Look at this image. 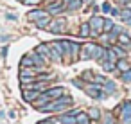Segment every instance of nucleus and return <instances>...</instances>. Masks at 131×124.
<instances>
[{
  "instance_id": "1",
  "label": "nucleus",
  "mask_w": 131,
  "mask_h": 124,
  "mask_svg": "<svg viewBox=\"0 0 131 124\" xmlns=\"http://www.w3.org/2000/svg\"><path fill=\"white\" fill-rule=\"evenodd\" d=\"M95 43H84L81 45V50H79V59H93V52H95Z\"/></svg>"
},
{
  "instance_id": "2",
  "label": "nucleus",
  "mask_w": 131,
  "mask_h": 124,
  "mask_svg": "<svg viewBox=\"0 0 131 124\" xmlns=\"http://www.w3.org/2000/svg\"><path fill=\"white\" fill-rule=\"evenodd\" d=\"M102 20H104L102 16H92L90 18L88 24H90V29H92V34L93 36H99L102 33Z\"/></svg>"
},
{
  "instance_id": "3",
  "label": "nucleus",
  "mask_w": 131,
  "mask_h": 124,
  "mask_svg": "<svg viewBox=\"0 0 131 124\" xmlns=\"http://www.w3.org/2000/svg\"><path fill=\"white\" fill-rule=\"evenodd\" d=\"M79 113V110H72V111H63V115L61 117H58L56 119V122L58 124H75V115Z\"/></svg>"
},
{
  "instance_id": "4",
  "label": "nucleus",
  "mask_w": 131,
  "mask_h": 124,
  "mask_svg": "<svg viewBox=\"0 0 131 124\" xmlns=\"http://www.w3.org/2000/svg\"><path fill=\"white\" fill-rule=\"evenodd\" d=\"M47 29H49L52 34H59V33H63V31H65V22H63L61 18L50 20V22H49V25H47Z\"/></svg>"
},
{
  "instance_id": "5",
  "label": "nucleus",
  "mask_w": 131,
  "mask_h": 124,
  "mask_svg": "<svg viewBox=\"0 0 131 124\" xmlns=\"http://www.w3.org/2000/svg\"><path fill=\"white\" fill-rule=\"evenodd\" d=\"M65 9H67V6L61 2V0H59V2H52V4L47 6V13H49V15H59V13H63Z\"/></svg>"
},
{
  "instance_id": "6",
  "label": "nucleus",
  "mask_w": 131,
  "mask_h": 124,
  "mask_svg": "<svg viewBox=\"0 0 131 124\" xmlns=\"http://www.w3.org/2000/svg\"><path fill=\"white\" fill-rule=\"evenodd\" d=\"M43 94H45L49 99H58V97H61V95L65 94V88H63V86H52V88H47Z\"/></svg>"
},
{
  "instance_id": "7",
  "label": "nucleus",
  "mask_w": 131,
  "mask_h": 124,
  "mask_svg": "<svg viewBox=\"0 0 131 124\" xmlns=\"http://www.w3.org/2000/svg\"><path fill=\"white\" fill-rule=\"evenodd\" d=\"M40 94L41 92H38V90H32V88H24V92H22V95H24V99L27 101V102H34L38 97H40Z\"/></svg>"
},
{
  "instance_id": "8",
  "label": "nucleus",
  "mask_w": 131,
  "mask_h": 124,
  "mask_svg": "<svg viewBox=\"0 0 131 124\" xmlns=\"http://www.w3.org/2000/svg\"><path fill=\"white\" fill-rule=\"evenodd\" d=\"M29 58H31V61H32V67H36V68H41V67L47 63V61H45V58H43V56H40L36 50H34V52H31V54H29Z\"/></svg>"
},
{
  "instance_id": "9",
  "label": "nucleus",
  "mask_w": 131,
  "mask_h": 124,
  "mask_svg": "<svg viewBox=\"0 0 131 124\" xmlns=\"http://www.w3.org/2000/svg\"><path fill=\"white\" fill-rule=\"evenodd\" d=\"M102 92H104L106 95H111V94H115V92H117V85H115L113 81L106 79V81L102 83Z\"/></svg>"
},
{
  "instance_id": "10",
  "label": "nucleus",
  "mask_w": 131,
  "mask_h": 124,
  "mask_svg": "<svg viewBox=\"0 0 131 124\" xmlns=\"http://www.w3.org/2000/svg\"><path fill=\"white\" fill-rule=\"evenodd\" d=\"M117 42H118V45H122L124 49H129V47H131V36L126 34V33H120V34L117 36Z\"/></svg>"
},
{
  "instance_id": "11",
  "label": "nucleus",
  "mask_w": 131,
  "mask_h": 124,
  "mask_svg": "<svg viewBox=\"0 0 131 124\" xmlns=\"http://www.w3.org/2000/svg\"><path fill=\"white\" fill-rule=\"evenodd\" d=\"M49 13L47 11H43V9H32L27 16H29V20L31 22H36V20H40V18H43V16H47Z\"/></svg>"
},
{
  "instance_id": "12",
  "label": "nucleus",
  "mask_w": 131,
  "mask_h": 124,
  "mask_svg": "<svg viewBox=\"0 0 131 124\" xmlns=\"http://www.w3.org/2000/svg\"><path fill=\"white\" fill-rule=\"evenodd\" d=\"M36 52L40 54V56H43L45 58V61L50 58V45H45V43H41V45H38L36 47Z\"/></svg>"
},
{
  "instance_id": "13",
  "label": "nucleus",
  "mask_w": 131,
  "mask_h": 124,
  "mask_svg": "<svg viewBox=\"0 0 131 124\" xmlns=\"http://www.w3.org/2000/svg\"><path fill=\"white\" fill-rule=\"evenodd\" d=\"M126 117H131V101H126L120 106V119H126Z\"/></svg>"
},
{
  "instance_id": "14",
  "label": "nucleus",
  "mask_w": 131,
  "mask_h": 124,
  "mask_svg": "<svg viewBox=\"0 0 131 124\" xmlns=\"http://www.w3.org/2000/svg\"><path fill=\"white\" fill-rule=\"evenodd\" d=\"M79 50H81V45L75 43V42H70V58L72 59L79 58Z\"/></svg>"
},
{
  "instance_id": "15",
  "label": "nucleus",
  "mask_w": 131,
  "mask_h": 124,
  "mask_svg": "<svg viewBox=\"0 0 131 124\" xmlns=\"http://www.w3.org/2000/svg\"><path fill=\"white\" fill-rule=\"evenodd\" d=\"M90 122V117H88V113H84V111H79L77 115H75V124H88Z\"/></svg>"
},
{
  "instance_id": "16",
  "label": "nucleus",
  "mask_w": 131,
  "mask_h": 124,
  "mask_svg": "<svg viewBox=\"0 0 131 124\" xmlns=\"http://www.w3.org/2000/svg\"><path fill=\"white\" fill-rule=\"evenodd\" d=\"M49 22H50V16L47 15V16H43V18H40V20H36L34 24H36V27H38V29H47V25H49Z\"/></svg>"
},
{
  "instance_id": "17",
  "label": "nucleus",
  "mask_w": 131,
  "mask_h": 124,
  "mask_svg": "<svg viewBox=\"0 0 131 124\" xmlns=\"http://www.w3.org/2000/svg\"><path fill=\"white\" fill-rule=\"evenodd\" d=\"M92 34V29H90V24H83L81 29H79V36L81 38H88Z\"/></svg>"
},
{
  "instance_id": "18",
  "label": "nucleus",
  "mask_w": 131,
  "mask_h": 124,
  "mask_svg": "<svg viewBox=\"0 0 131 124\" xmlns=\"http://www.w3.org/2000/svg\"><path fill=\"white\" fill-rule=\"evenodd\" d=\"M111 49H113V52L117 54V58H126V56H127V52H126V49H124L122 45H118V43H117V45H113Z\"/></svg>"
},
{
  "instance_id": "19",
  "label": "nucleus",
  "mask_w": 131,
  "mask_h": 124,
  "mask_svg": "<svg viewBox=\"0 0 131 124\" xmlns=\"http://www.w3.org/2000/svg\"><path fill=\"white\" fill-rule=\"evenodd\" d=\"M81 4H83V0H70L67 4V11H75L81 7Z\"/></svg>"
},
{
  "instance_id": "20",
  "label": "nucleus",
  "mask_w": 131,
  "mask_h": 124,
  "mask_svg": "<svg viewBox=\"0 0 131 124\" xmlns=\"http://www.w3.org/2000/svg\"><path fill=\"white\" fill-rule=\"evenodd\" d=\"M115 67L120 70V72H124V70H127L129 68V65H127V61H126V58H120V59H117V63H115Z\"/></svg>"
},
{
  "instance_id": "21",
  "label": "nucleus",
  "mask_w": 131,
  "mask_h": 124,
  "mask_svg": "<svg viewBox=\"0 0 131 124\" xmlns=\"http://www.w3.org/2000/svg\"><path fill=\"white\" fill-rule=\"evenodd\" d=\"M113 25H115L113 20H110V18H104V20H102V31H104V33H110V31L113 29Z\"/></svg>"
},
{
  "instance_id": "22",
  "label": "nucleus",
  "mask_w": 131,
  "mask_h": 124,
  "mask_svg": "<svg viewBox=\"0 0 131 124\" xmlns=\"http://www.w3.org/2000/svg\"><path fill=\"white\" fill-rule=\"evenodd\" d=\"M61 45H63V58L70 56V40H61Z\"/></svg>"
},
{
  "instance_id": "23",
  "label": "nucleus",
  "mask_w": 131,
  "mask_h": 124,
  "mask_svg": "<svg viewBox=\"0 0 131 124\" xmlns=\"http://www.w3.org/2000/svg\"><path fill=\"white\" fill-rule=\"evenodd\" d=\"M88 117H90V119H93V120H97V119H101V111H99L97 108H90Z\"/></svg>"
},
{
  "instance_id": "24",
  "label": "nucleus",
  "mask_w": 131,
  "mask_h": 124,
  "mask_svg": "<svg viewBox=\"0 0 131 124\" xmlns=\"http://www.w3.org/2000/svg\"><path fill=\"white\" fill-rule=\"evenodd\" d=\"M120 79H122L124 83H131V68H127V70H124V72L120 74Z\"/></svg>"
},
{
  "instance_id": "25",
  "label": "nucleus",
  "mask_w": 131,
  "mask_h": 124,
  "mask_svg": "<svg viewBox=\"0 0 131 124\" xmlns=\"http://www.w3.org/2000/svg\"><path fill=\"white\" fill-rule=\"evenodd\" d=\"M101 65H102V68H104V70H106V72H111V70H113V68H117V67H115V63H113V61H102V63H101Z\"/></svg>"
},
{
  "instance_id": "26",
  "label": "nucleus",
  "mask_w": 131,
  "mask_h": 124,
  "mask_svg": "<svg viewBox=\"0 0 131 124\" xmlns=\"http://www.w3.org/2000/svg\"><path fill=\"white\" fill-rule=\"evenodd\" d=\"M20 67H32V61H31V58H29V54L22 58V61H20Z\"/></svg>"
},
{
  "instance_id": "27",
  "label": "nucleus",
  "mask_w": 131,
  "mask_h": 124,
  "mask_svg": "<svg viewBox=\"0 0 131 124\" xmlns=\"http://www.w3.org/2000/svg\"><path fill=\"white\" fill-rule=\"evenodd\" d=\"M81 77H83L84 81H93V74H92V70H86V72H84Z\"/></svg>"
},
{
  "instance_id": "28",
  "label": "nucleus",
  "mask_w": 131,
  "mask_h": 124,
  "mask_svg": "<svg viewBox=\"0 0 131 124\" xmlns=\"http://www.w3.org/2000/svg\"><path fill=\"white\" fill-rule=\"evenodd\" d=\"M40 2H41V0H24L25 6H38Z\"/></svg>"
},
{
  "instance_id": "29",
  "label": "nucleus",
  "mask_w": 131,
  "mask_h": 124,
  "mask_svg": "<svg viewBox=\"0 0 131 124\" xmlns=\"http://www.w3.org/2000/svg\"><path fill=\"white\" fill-rule=\"evenodd\" d=\"M101 9H102V13H110V11H111V6H110L108 2H104V4L101 6Z\"/></svg>"
},
{
  "instance_id": "30",
  "label": "nucleus",
  "mask_w": 131,
  "mask_h": 124,
  "mask_svg": "<svg viewBox=\"0 0 131 124\" xmlns=\"http://www.w3.org/2000/svg\"><path fill=\"white\" fill-rule=\"evenodd\" d=\"M102 124H115V122H113V117H111V115H106L104 120H102Z\"/></svg>"
},
{
  "instance_id": "31",
  "label": "nucleus",
  "mask_w": 131,
  "mask_h": 124,
  "mask_svg": "<svg viewBox=\"0 0 131 124\" xmlns=\"http://www.w3.org/2000/svg\"><path fill=\"white\" fill-rule=\"evenodd\" d=\"M6 18H7V20H11V22H16V20H18V16H16V15H13V13H7V15H6Z\"/></svg>"
},
{
  "instance_id": "32",
  "label": "nucleus",
  "mask_w": 131,
  "mask_h": 124,
  "mask_svg": "<svg viewBox=\"0 0 131 124\" xmlns=\"http://www.w3.org/2000/svg\"><path fill=\"white\" fill-rule=\"evenodd\" d=\"M38 124H58V122H56V119H47V120H41Z\"/></svg>"
},
{
  "instance_id": "33",
  "label": "nucleus",
  "mask_w": 131,
  "mask_h": 124,
  "mask_svg": "<svg viewBox=\"0 0 131 124\" xmlns=\"http://www.w3.org/2000/svg\"><path fill=\"white\" fill-rule=\"evenodd\" d=\"M110 13H111V16H118V15H120V11H118V9H111Z\"/></svg>"
},
{
  "instance_id": "34",
  "label": "nucleus",
  "mask_w": 131,
  "mask_h": 124,
  "mask_svg": "<svg viewBox=\"0 0 131 124\" xmlns=\"http://www.w3.org/2000/svg\"><path fill=\"white\" fill-rule=\"evenodd\" d=\"M124 22H126V25H129V27H131V15H129L127 18H124Z\"/></svg>"
},
{
  "instance_id": "35",
  "label": "nucleus",
  "mask_w": 131,
  "mask_h": 124,
  "mask_svg": "<svg viewBox=\"0 0 131 124\" xmlns=\"http://www.w3.org/2000/svg\"><path fill=\"white\" fill-rule=\"evenodd\" d=\"M9 40H11L9 36H2V34H0V42H9Z\"/></svg>"
},
{
  "instance_id": "36",
  "label": "nucleus",
  "mask_w": 131,
  "mask_h": 124,
  "mask_svg": "<svg viewBox=\"0 0 131 124\" xmlns=\"http://www.w3.org/2000/svg\"><path fill=\"white\" fill-rule=\"evenodd\" d=\"M6 56H7V47L2 49V58H6Z\"/></svg>"
},
{
  "instance_id": "37",
  "label": "nucleus",
  "mask_w": 131,
  "mask_h": 124,
  "mask_svg": "<svg viewBox=\"0 0 131 124\" xmlns=\"http://www.w3.org/2000/svg\"><path fill=\"white\" fill-rule=\"evenodd\" d=\"M74 85H75V86H79V88H83V86H81V81H79V79H77V81L74 79Z\"/></svg>"
},
{
  "instance_id": "38",
  "label": "nucleus",
  "mask_w": 131,
  "mask_h": 124,
  "mask_svg": "<svg viewBox=\"0 0 131 124\" xmlns=\"http://www.w3.org/2000/svg\"><path fill=\"white\" fill-rule=\"evenodd\" d=\"M126 7H127V9H131V0H127V2H126Z\"/></svg>"
},
{
  "instance_id": "39",
  "label": "nucleus",
  "mask_w": 131,
  "mask_h": 124,
  "mask_svg": "<svg viewBox=\"0 0 131 124\" xmlns=\"http://www.w3.org/2000/svg\"><path fill=\"white\" fill-rule=\"evenodd\" d=\"M118 2H120V4H126V2H127V0H118Z\"/></svg>"
},
{
  "instance_id": "40",
  "label": "nucleus",
  "mask_w": 131,
  "mask_h": 124,
  "mask_svg": "<svg viewBox=\"0 0 131 124\" xmlns=\"http://www.w3.org/2000/svg\"><path fill=\"white\" fill-rule=\"evenodd\" d=\"M20 2H24V0H20Z\"/></svg>"
}]
</instances>
